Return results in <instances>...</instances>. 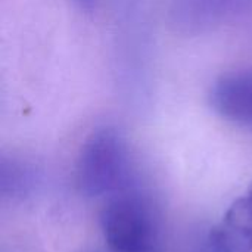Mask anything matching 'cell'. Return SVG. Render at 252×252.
<instances>
[{
  "label": "cell",
  "instance_id": "cell-1",
  "mask_svg": "<svg viewBox=\"0 0 252 252\" xmlns=\"http://www.w3.org/2000/svg\"><path fill=\"white\" fill-rule=\"evenodd\" d=\"M131 174L128 148L115 130H97L84 142L75 165V185L83 195H115L128 189Z\"/></svg>",
  "mask_w": 252,
  "mask_h": 252
},
{
  "label": "cell",
  "instance_id": "cell-2",
  "mask_svg": "<svg viewBox=\"0 0 252 252\" xmlns=\"http://www.w3.org/2000/svg\"><path fill=\"white\" fill-rule=\"evenodd\" d=\"M100 229L111 252H159L161 227L148 199L121 190L100 213Z\"/></svg>",
  "mask_w": 252,
  "mask_h": 252
},
{
  "label": "cell",
  "instance_id": "cell-3",
  "mask_svg": "<svg viewBox=\"0 0 252 252\" xmlns=\"http://www.w3.org/2000/svg\"><path fill=\"white\" fill-rule=\"evenodd\" d=\"M210 105L220 117L252 127V71L221 75L210 90Z\"/></svg>",
  "mask_w": 252,
  "mask_h": 252
},
{
  "label": "cell",
  "instance_id": "cell-4",
  "mask_svg": "<svg viewBox=\"0 0 252 252\" xmlns=\"http://www.w3.org/2000/svg\"><path fill=\"white\" fill-rule=\"evenodd\" d=\"M211 252H252V183L210 232Z\"/></svg>",
  "mask_w": 252,
  "mask_h": 252
},
{
  "label": "cell",
  "instance_id": "cell-5",
  "mask_svg": "<svg viewBox=\"0 0 252 252\" xmlns=\"http://www.w3.org/2000/svg\"><path fill=\"white\" fill-rule=\"evenodd\" d=\"M75 1H78L80 4H81V7H90L92 6V3H93V0H75Z\"/></svg>",
  "mask_w": 252,
  "mask_h": 252
}]
</instances>
